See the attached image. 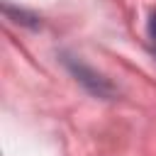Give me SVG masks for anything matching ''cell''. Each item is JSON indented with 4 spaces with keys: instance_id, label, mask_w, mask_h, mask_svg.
<instances>
[{
    "instance_id": "obj_1",
    "label": "cell",
    "mask_w": 156,
    "mask_h": 156,
    "mask_svg": "<svg viewBox=\"0 0 156 156\" xmlns=\"http://www.w3.org/2000/svg\"><path fill=\"white\" fill-rule=\"evenodd\" d=\"M149 39H151V46H154V51H156V10H154L151 17H149Z\"/></svg>"
}]
</instances>
